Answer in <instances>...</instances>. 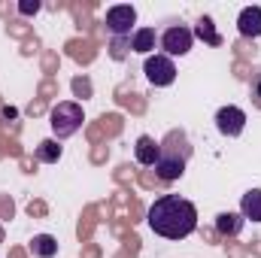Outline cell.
<instances>
[{
  "label": "cell",
  "instance_id": "cell-1",
  "mask_svg": "<svg viewBox=\"0 0 261 258\" xmlns=\"http://www.w3.org/2000/svg\"><path fill=\"white\" fill-rule=\"evenodd\" d=\"M146 222H149V228L158 237L186 240L189 234H195V228H197V210L192 200H186L179 194H164V197H158L149 207Z\"/></svg>",
  "mask_w": 261,
  "mask_h": 258
},
{
  "label": "cell",
  "instance_id": "cell-2",
  "mask_svg": "<svg viewBox=\"0 0 261 258\" xmlns=\"http://www.w3.org/2000/svg\"><path fill=\"white\" fill-rule=\"evenodd\" d=\"M192 158V146H189V137L182 131H170L164 140H161V155H158V164H155V176L161 183H176L182 173H186V164Z\"/></svg>",
  "mask_w": 261,
  "mask_h": 258
},
{
  "label": "cell",
  "instance_id": "cell-3",
  "mask_svg": "<svg viewBox=\"0 0 261 258\" xmlns=\"http://www.w3.org/2000/svg\"><path fill=\"white\" fill-rule=\"evenodd\" d=\"M82 122H85V113H82V107H79L76 100H61V104H55L52 113H49V125H52L55 140L73 137L76 131L82 128Z\"/></svg>",
  "mask_w": 261,
  "mask_h": 258
},
{
  "label": "cell",
  "instance_id": "cell-4",
  "mask_svg": "<svg viewBox=\"0 0 261 258\" xmlns=\"http://www.w3.org/2000/svg\"><path fill=\"white\" fill-rule=\"evenodd\" d=\"M192 43H195L192 28H186V24H179V21H170V24L158 34V46L164 49L167 58H182V55H189V52H192Z\"/></svg>",
  "mask_w": 261,
  "mask_h": 258
},
{
  "label": "cell",
  "instance_id": "cell-5",
  "mask_svg": "<svg viewBox=\"0 0 261 258\" xmlns=\"http://www.w3.org/2000/svg\"><path fill=\"white\" fill-rule=\"evenodd\" d=\"M143 73H146V79H149L155 88H167V85L176 82V64H173V58H167L164 52L149 55L146 64H143Z\"/></svg>",
  "mask_w": 261,
  "mask_h": 258
},
{
  "label": "cell",
  "instance_id": "cell-6",
  "mask_svg": "<svg viewBox=\"0 0 261 258\" xmlns=\"http://www.w3.org/2000/svg\"><path fill=\"white\" fill-rule=\"evenodd\" d=\"M103 24H107V31H110L116 40H125V37H130V31H134V24H137V9H134L130 3H116V6L107 9Z\"/></svg>",
  "mask_w": 261,
  "mask_h": 258
},
{
  "label": "cell",
  "instance_id": "cell-7",
  "mask_svg": "<svg viewBox=\"0 0 261 258\" xmlns=\"http://www.w3.org/2000/svg\"><path fill=\"white\" fill-rule=\"evenodd\" d=\"M216 128L222 137H240L243 131H246V113L240 110V107H222L219 113H216Z\"/></svg>",
  "mask_w": 261,
  "mask_h": 258
},
{
  "label": "cell",
  "instance_id": "cell-8",
  "mask_svg": "<svg viewBox=\"0 0 261 258\" xmlns=\"http://www.w3.org/2000/svg\"><path fill=\"white\" fill-rule=\"evenodd\" d=\"M237 31L246 40H258L261 37V6H243L237 15Z\"/></svg>",
  "mask_w": 261,
  "mask_h": 258
},
{
  "label": "cell",
  "instance_id": "cell-9",
  "mask_svg": "<svg viewBox=\"0 0 261 258\" xmlns=\"http://www.w3.org/2000/svg\"><path fill=\"white\" fill-rule=\"evenodd\" d=\"M158 155H161V143H158L155 137H149V134L137 137V146H134V158H137V164H143V167H155V164H158Z\"/></svg>",
  "mask_w": 261,
  "mask_h": 258
},
{
  "label": "cell",
  "instance_id": "cell-10",
  "mask_svg": "<svg viewBox=\"0 0 261 258\" xmlns=\"http://www.w3.org/2000/svg\"><path fill=\"white\" fill-rule=\"evenodd\" d=\"M155 46H158V31L155 28H137L134 34H130V49L134 52H140V55H152L155 52Z\"/></svg>",
  "mask_w": 261,
  "mask_h": 258
},
{
  "label": "cell",
  "instance_id": "cell-11",
  "mask_svg": "<svg viewBox=\"0 0 261 258\" xmlns=\"http://www.w3.org/2000/svg\"><path fill=\"white\" fill-rule=\"evenodd\" d=\"M243 216L240 213H219L216 216V231L222 234V237H237L240 231H243Z\"/></svg>",
  "mask_w": 261,
  "mask_h": 258
},
{
  "label": "cell",
  "instance_id": "cell-12",
  "mask_svg": "<svg viewBox=\"0 0 261 258\" xmlns=\"http://www.w3.org/2000/svg\"><path fill=\"white\" fill-rule=\"evenodd\" d=\"M240 216L243 219H252V222H261V189H249L240 200Z\"/></svg>",
  "mask_w": 261,
  "mask_h": 258
},
{
  "label": "cell",
  "instance_id": "cell-13",
  "mask_svg": "<svg viewBox=\"0 0 261 258\" xmlns=\"http://www.w3.org/2000/svg\"><path fill=\"white\" fill-rule=\"evenodd\" d=\"M31 252L37 258H55L58 255V240H55L52 234H37V237L31 240Z\"/></svg>",
  "mask_w": 261,
  "mask_h": 258
},
{
  "label": "cell",
  "instance_id": "cell-14",
  "mask_svg": "<svg viewBox=\"0 0 261 258\" xmlns=\"http://www.w3.org/2000/svg\"><path fill=\"white\" fill-rule=\"evenodd\" d=\"M34 155H37L40 164H58V158H61V143H58V140H43Z\"/></svg>",
  "mask_w": 261,
  "mask_h": 258
},
{
  "label": "cell",
  "instance_id": "cell-15",
  "mask_svg": "<svg viewBox=\"0 0 261 258\" xmlns=\"http://www.w3.org/2000/svg\"><path fill=\"white\" fill-rule=\"evenodd\" d=\"M195 37H200L203 43H210V46H222V37L216 34V28H213V18L210 15H203L200 21H197V28L192 31Z\"/></svg>",
  "mask_w": 261,
  "mask_h": 258
},
{
  "label": "cell",
  "instance_id": "cell-16",
  "mask_svg": "<svg viewBox=\"0 0 261 258\" xmlns=\"http://www.w3.org/2000/svg\"><path fill=\"white\" fill-rule=\"evenodd\" d=\"M37 9H40V3H37V0H34V3H31V0H24V3H18V12H21V15H34Z\"/></svg>",
  "mask_w": 261,
  "mask_h": 258
},
{
  "label": "cell",
  "instance_id": "cell-17",
  "mask_svg": "<svg viewBox=\"0 0 261 258\" xmlns=\"http://www.w3.org/2000/svg\"><path fill=\"white\" fill-rule=\"evenodd\" d=\"M252 97H258V104H261V79H258V85H255V91H252Z\"/></svg>",
  "mask_w": 261,
  "mask_h": 258
}]
</instances>
